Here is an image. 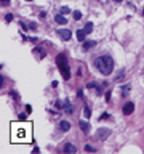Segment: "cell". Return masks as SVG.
Listing matches in <instances>:
<instances>
[{
    "label": "cell",
    "mask_w": 144,
    "mask_h": 154,
    "mask_svg": "<svg viewBox=\"0 0 144 154\" xmlns=\"http://www.w3.org/2000/svg\"><path fill=\"white\" fill-rule=\"evenodd\" d=\"M94 66L102 75H109L114 71V60L109 55H102V56H99V58L94 60Z\"/></svg>",
    "instance_id": "6da1fadb"
},
{
    "label": "cell",
    "mask_w": 144,
    "mask_h": 154,
    "mask_svg": "<svg viewBox=\"0 0 144 154\" xmlns=\"http://www.w3.org/2000/svg\"><path fill=\"white\" fill-rule=\"evenodd\" d=\"M13 137H15V140H18V141H24V140L29 138V132L26 133V132H24V127H16V130L13 132Z\"/></svg>",
    "instance_id": "7a4b0ae2"
},
{
    "label": "cell",
    "mask_w": 144,
    "mask_h": 154,
    "mask_svg": "<svg viewBox=\"0 0 144 154\" xmlns=\"http://www.w3.org/2000/svg\"><path fill=\"white\" fill-rule=\"evenodd\" d=\"M109 135H111L109 129H99L98 132H96V138H98V140H106Z\"/></svg>",
    "instance_id": "3957f363"
},
{
    "label": "cell",
    "mask_w": 144,
    "mask_h": 154,
    "mask_svg": "<svg viewBox=\"0 0 144 154\" xmlns=\"http://www.w3.org/2000/svg\"><path fill=\"white\" fill-rule=\"evenodd\" d=\"M58 67H59V72H61V75L64 77V80L71 79V71H69V66H67V64H64V66H58Z\"/></svg>",
    "instance_id": "277c9868"
},
{
    "label": "cell",
    "mask_w": 144,
    "mask_h": 154,
    "mask_svg": "<svg viewBox=\"0 0 144 154\" xmlns=\"http://www.w3.org/2000/svg\"><path fill=\"white\" fill-rule=\"evenodd\" d=\"M63 152L75 154V152H77V146H74L72 143H64V146H63Z\"/></svg>",
    "instance_id": "5b68a950"
},
{
    "label": "cell",
    "mask_w": 144,
    "mask_h": 154,
    "mask_svg": "<svg viewBox=\"0 0 144 154\" xmlns=\"http://www.w3.org/2000/svg\"><path fill=\"white\" fill-rule=\"evenodd\" d=\"M133 111H134V104H133L131 101L125 103V106H123V114H125V116H130Z\"/></svg>",
    "instance_id": "8992f818"
},
{
    "label": "cell",
    "mask_w": 144,
    "mask_h": 154,
    "mask_svg": "<svg viewBox=\"0 0 144 154\" xmlns=\"http://www.w3.org/2000/svg\"><path fill=\"white\" fill-rule=\"evenodd\" d=\"M58 34H59L63 38H64V40H69V38H71V31H67V29H59V31H58Z\"/></svg>",
    "instance_id": "52a82bcc"
},
{
    "label": "cell",
    "mask_w": 144,
    "mask_h": 154,
    "mask_svg": "<svg viewBox=\"0 0 144 154\" xmlns=\"http://www.w3.org/2000/svg\"><path fill=\"white\" fill-rule=\"evenodd\" d=\"M59 130L61 132H69L71 130V124L67 122V120H61L59 122Z\"/></svg>",
    "instance_id": "ba28073f"
},
{
    "label": "cell",
    "mask_w": 144,
    "mask_h": 154,
    "mask_svg": "<svg viewBox=\"0 0 144 154\" xmlns=\"http://www.w3.org/2000/svg\"><path fill=\"white\" fill-rule=\"evenodd\" d=\"M56 64H58V66H64V64H67V58H66L64 55H58V56H56Z\"/></svg>",
    "instance_id": "9c48e42d"
},
{
    "label": "cell",
    "mask_w": 144,
    "mask_h": 154,
    "mask_svg": "<svg viewBox=\"0 0 144 154\" xmlns=\"http://www.w3.org/2000/svg\"><path fill=\"white\" fill-rule=\"evenodd\" d=\"M54 21H56L58 24H61V26H64V24L67 23V19H66V18L63 16V13H61V15H56V16H54Z\"/></svg>",
    "instance_id": "30bf717a"
},
{
    "label": "cell",
    "mask_w": 144,
    "mask_h": 154,
    "mask_svg": "<svg viewBox=\"0 0 144 154\" xmlns=\"http://www.w3.org/2000/svg\"><path fill=\"white\" fill-rule=\"evenodd\" d=\"M64 111H66V114H72L74 112V104L72 103H64Z\"/></svg>",
    "instance_id": "8fae6325"
},
{
    "label": "cell",
    "mask_w": 144,
    "mask_h": 154,
    "mask_svg": "<svg viewBox=\"0 0 144 154\" xmlns=\"http://www.w3.org/2000/svg\"><path fill=\"white\" fill-rule=\"evenodd\" d=\"M79 125H80V129H82L85 133H88V132H90V124H88V122L80 120V122H79Z\"/></svg>",
    "instance_id": "7c38bea8"
},
{
    "label": "cell",
    "mask_w": 144,
    "mask_h": 154,
    "mask_svg": "<svg viewBox=\"0 0 144 154\" xmlns=\"http://www.w3.org/2000/svg\"><path fill=\"white\" fill-rule=\"evenodd\" d=\"M85 37H86V31H85V29H79V31H77V38L83 42Z\"/></svg>",
    "instance_id": "4fadbf2b"
},
{
    "label": "cell",
    "mask_w": 144,
    "mask_h": 154,
    "mask_svg": "<svg viewBox=\"0 0 144 154\" xmlns=\"http://www.w3.org/2000/svg\"><path fill=\"white\" fill-rule=\"evenodd\" d=\"M96 45L94 40H90V42H83V50H90V48H93Z\"/></svg>",
    "instance_id": "5bb4252c"
},
{
    "label": "cell",
    "mask_w": 144,
    "mask_h": 154,
    "mask_svg": "<svg viewBox=\"0 0 144 154\" xmlns=\"http://www.w3.org/2000/svg\"><path fill=\"white\" fill-rule=\"evenodd\" d=\"M72 18L75 19V21H79V19H82V13L80 11H74L72 13Z\"/></svg>",
    "instance_id": "9a60e30c"
},
{
    "label": "cell",
    "mask_w": 144,
    "mask_h": 154,
    "mask_svg": "<svg viewBox=\"0 0 144 154\" xmlns=\"http://www.w3.org/2000/svg\"><path fill=\"white\" fill-rule=\"evenodd\" d=\"M83 114H85V117H90V116H91V109L88 108V106H85V109H83Z\"/></svg>",
    "instance_id": "2e32d148"
},
{
    "label": "cell",
    "mask_w": 144,
    "mask_h": 154,
    "mask_svg": "<svg viewBox=\"0 0 144 154\" xmlns=\"http://www.w3.org/2000/svg\"><path fill=\"white\" fill-rule=\"evenodd\" d=\"M85 31H86V34H90V32L93 31V24H91V23H88V24L85 26Z\"/></svg>",
    "instance_id": "e0dca14e"
},
{
    "label": "cell",
    "mask_w": 144,
    "mask_h": 154,
    "mask_svg": "<svg viewBox=\"0 0 144 154\" xmlns=\"http://www.w3.org/2000/svg\"><path fill=\"white\" fill-rule=\"evenodd\" d=\"M128 92H130V85H123V87H122V93L127 95Z\"/></svg>",
    "instance_id": "ac0fdd59"
},
{
    "label": "cell",
    "mask_w": 144,
    "mask_h": 154,
    "mask_svg": "<svg viewBox=\"0 0 144 154\" xmlns=\"http://www.w3.org/2000/svg\"><path fill=\"white\" fill-rule=\"evenodd\" d=\"M85 151H86V152H94L96 149H94L93 146H90V144H86V146H85Z\"/></svg>",
    "instance_id": "d6986e66"
},
{
    "label": "cell",
    "mask_w": 144,
    "mask_h": 154,
    "mask_svg": "<svg viewBox=\"0 0 144 154\" xmlns=\"http://www.w3.org/2000/svg\"><path fill=\"white\" fill-rule=\"evenodd\" d=\"M123 74H125V71H120V74L117 75V79H115V80H117V82H122V80H123Z\"/></svg>",
    "instance_id": "ffe728a7"
},
{
    "label": "cell",
    "mask_w": 144,
    "mask_h": 154,
    "mask_svg": "<svg viewBox=\"0 0 144 154\" xmlns=\"http://www.w3.org/2000/svg\"><path fill=\"white\" fill-rule=\"evenodd\" d=\"M86 87H88V88H98V85H96L94 82H90V84L86 85ZM98 90H99V88H98ZM98 93H101V92H98Z\"/></svg>",
    "instance_id": "44dd1931"
},
{
    "label": "cell",
    "mask_w": 144,
    "mask_h": 154,
    "mask_svg": "<svg viewBox=\"0 0 144 154\" xmlns=\"http://www.w3.org/2000/svg\"><path fill=\"white\" fill-rule=\"evenodd\" d=\"M61 13H63V15H67V13H71V10L67 8V7H63V8H61Z\"/></svg>",
    "instance_id": "7402d4cb"
},
{
    "label": "cell",
    "mask_w": 144,
    "mask_h": 154,
    "mask_svg": "<svg viewBox=\"0 0 144 154\" xmlns=\"http://www.w3.org/2000/svg\"><path fill=\"white\" fill-rule=\"evenodd\" d=\"M5 21H6V23H11V21H13V15H6V16H5Z\"/></svg>",
    "instance_id": "603a6c76"
},
{
    "label": "cell",
    "mask_w": 144,
    "mask_h": 154,
    "mask_svg": "<svg viewBox=\"0 0 144 154\" xmlns=\"http://www.w3.org/2000/svg\"><path fill=\"white\" fill-rule=\"evenodd\" d=\"M10 5V0H2V7H8Z\"/></svg>",
    "instance_id": "cb8c5ba5"
},
{
    "label": "cell",
    "mask_w": 144,
    "mask_h": 154,
    "mask_svg": "<svg viewBox=\"0 0 144 154\" xmlns=\"http://www.w3.org/2000/svg\"><path fill=\"white\" fill-rule=\"evenodd\" d=\"M109 117H111V116H109L107 112H104V114L101 116V117H99V119H109Z\"/></svg>",
    "instance_id": "d4e9b609"
},
{
    "label": "cell",
    "mask_w": 144,
    "mask_h": 154,
    "mask_svg": "<svg viewBox=\"0 0 144 154\" xmlns=\"http://www.w3.org/2000/svg\"><path fill=\"white\" fill-rule=\"evenodd\" d=\"M63 106H64V104H63L61 101H56V108H63Z\"/></svg>",
    "instance_id": "484cf974"
},
{
    "label": "cell",
    "mask_w": 144,
    "mask_h": 154,
    "mask_svg": "<svg viewBox=\"0 0 144 154\" xmlns=\"http://www.w3.org/2000/svg\"><path fill=\"white\" fill-rule=\"evenodd\" d=\"M26 119V114H19V120H24Z\"/></svg>",
    "instance_id": "4316f807"
},
{
    "label": "cell",
    "mask_w": 144,
    "mask_h": 154,
    "mask_svg": "<svg viewBox=\"0 0 144 154\" xmlns=\"http://www.w3.org/2000/svg\"><path fill=\"white\" fill-rule=\"evenodd\" d=\"M106 100H107V101L111 100V92H107V93H106Z\"/></svg>",
    "instance_id": "83f0119b"
},
{
    "label": "cell",
    "mask_w": 144,
    "mask_h": 154,
    "mask_svg": "<svg viewBox=\"0 0 144 154\" xmlns=\"http://www.w3.org/2000/svg\"><path fill=\"white\" fill-rule=\"evenodd\" d=\"M114 2H117V3H119V2H122V0H114Z\"/></svg>",
    "instance_id": "f1b7e54d"
},
{
    "label": "cell",
    "mask_w": 144,
    "mask_h": 154,
    "mask_svg": "<svg viewBox=\"0 0 144 154\" xmlns=\"http://www.w3.org/2000/svg\"><path fill=\"white\" fill-rule=\"evenodd\" d=\"M27 2H32V0H27Z\"/></svg>",
    "instance_id": "f546056e"
},
{
    "label": "cell",
    "mask_w": 144,
    "mask_h": 154,
    "mask_svg": "<svg viewBox=\"0 0 144 154\" xmlns=\"http://www.w3.org/2000/svg\"><path fill=\"white\" fill-rule=\"evenodd\" d=\"M142 16H144V11H142Z\"/></svg>",
    "instance_id": "4dcf8cb0"
}]
</instances>
